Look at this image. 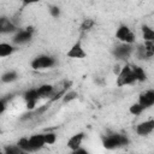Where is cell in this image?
<instances>
[{
    "label": "cell",
    "mask_w": 154,
    "mask_h": 154,
    "mask_svg": "<svg viewBox=\"0 0 154 154\" xmlns=\"http://www.w3.org/2000/svg\"><path fill=\"white\" fill-rule=\"evenodd\" d=\"M129 144V138L122 134H111L102 136V146L106 149H116Z\"/></svg>",
    "instance_id": "cell-1"
},
{
    "label": "cell",
    "mask_w": 154,
    "mask_h": 154,
    "mask_svg": "<svg viewBox=\"0 0 154 154\" xmlns=\"http://www.w3.org/2000/svg\"><path fill=\"white\" fill-rule=\"evenodd\" d=\"M135 82H137L131 66L130 65H125L124 67H122L120 73L117 77V85L118 87H123V85H129V84H134Z\"/></svg>",
    "instance_id": "cell-2"
},
{
    "label": "cell",
    "mask_w": 154,
    "mask_h": 154,
    "mask_svg": "<svg viewBox=\"0 0 154 154\" xmlns=\"http://www.w3.org/2000/svg\"><path fill=\"white\" fill-rule=\"evenodd\" d=\"M55 65V59L51 55H46V54H41L36 58H34V60L31 61V67L34 70H43V69H49L52 66Z\"/></svg>",
    "instance_id": "cell-3"
},
{
    "label": "cell",
    "mask_w": 154,
    "mask_h": 154,
    "mask_svg": "<svg viewBox=\"0 0 154 154\" xmlns=\"http://www.w3.org/2000/svg\"><path fill=\"white\" fill-rule=\"evenodd\" d=\"M116 37L122 42V43H128V45H132V42L135 41V35L131 31V29L128 25H119L118 29L116 30Z\"/></svg>",
    "instance_id": "cell-4"
},
{
    "label": "cell",
    "mask_w": 154,
    "mask_h": 154,
    "mask_svg": "<svg viewBox=\"0 0 154 154\" xmlns=\"http://www.w3.org/2000/svg\"><path fill=\"white\" fill-rule=\"evenodd\" d=\"M32 32H34V28L32 26H28L26 29L18 30L16 32V35L12 37V42L14 45H24V43H28L31 40V37H32Z\"/></svg>",
    "instance_id": "cell-5"
},
{
    "label": "cell",
    "mask_w": 154,
    "mask_h": 154,
    "mask_svg": "<svg viewBox=\"0 0 154 154\" xmlns=\"http://www.w3.org/2000/svg\"><path fill=\"white\" fill-rule=\"evenodd\" d=\"M131 53H132V45H128V43H120L116 46L113 49V55L119 60L128 59L131 55Z\"/></svg>",
    "instance_id": "cell-6"
},
{
    "label": "cell",
    "mask_w": 154,
    "mask_h": 154,
    "mask_svg": "<svg viewBox=\"0 0 154 154\" xmlns=\"http://www.w3.org/2000/svg\"><path fill=\"white\" fill-rule=\"evenodd\" d=\"M138 103L144 109L154 106V90L149 89V90H146V91L141 93L140 96H138Z\"/></svg>",
    "instance_id": "cell-7"
},
{
    "label": "cell",
    "mask_w": 154,
    "mask_h": 154,
    "mask_svg": "<svg viewBox=\"0 0 154 154\" xmlns=\"http://www.w3.org/2000/svg\"><path fill=\"white\" fill-rule=\"evenodd\" d=\"M66 55H67L69 58H72V59H82V58H85V57H87V53L84 52L81 41H77V42L73 43V46L69 49V52L66 53Z\"/></svg>",
    "instance_id": "cell-8"
},
{
    "label": "cell",
    "mask_w": 154,
    "mask_h": 154,
    "mask_svg": "<svg viewBox=\"0 0 154 154\" xmlns=\"http://www.w3.org/2000/svg\"><path fill=\"white\" fill-rule=\"evenodd\" d=\"M17 25L8 18L6 17H1L0 18V32L1 34H12V32H17Z\"/></svg>",
    "instance_id": "cell-9"
},
{
    "label": "cell",
    "mask_w": 154,
    "mask_h": 154,
    "mask_svg": "<svg viewBox=\"0 0 154 154\" xmlns=\"http://www.w3.org/2000/svg\"><path fill=\"white\" fill-rule=\"evenodd\" d=\"M135 130H136V134L140 135V136H147V135H149L154 130V119H149V120H146V122L140 123L136 126Z\"/></svg>",
    "instance_id": "cell-10"
},
{
    "label": "cell",
    "mask_w": 154,
    "mask_h": 154,
    "mask_svg": "<svg viewBox=\"0 0 154 154\" xmlns=\"http://www.w3.org/2000/svg\"><path fill=\"white\" fill-rule=\"evenodd\" d=\"M83 138H84V134H83V132H77V134H75V135L71 136L70 140L67 141V148L71 149V152L78 149V148H81V143H82Z\"/></svg>",
    "instance_id": "cell-11"
},
{
    "label": "cell",
    "mask_w": 154,
    "mask_h": 154,
    "mask_svg": "<svg viewBox=\"0 0 154 154\" xmlns=\"http://www.w3.org/2000/svg\"><path fill=\"white\" fill-rule=\"evenodd\" d=\"M29 141H30L32 152H34V150H38V149H41V148L46 144L43 134H35V135H32V136L29 137Z\"/></svg>",
    "instance_id": "cell-12"
},
{
    "label": "cell",
    "mask_w": 154,
    "mask_h": 154,
    "mask_svg": "<svg viewBox=\"0 0 154 154\" xmlns=\"http://www.w3.org/2000/svg\"><path fill=\"white\" fill-rule=\"evenodd\" d=\"M37 94H38V99L41 97H51L53 96L54 93V87L51 84H42L38 88H36Z\"/></svg>",
    "instance_id": "cell-13"
},
{
    "label": "cell",
    "mask_w": 154,
    "mask_h": 154,
    "mask_svg": "<svg viewBox=\"0 0 154 154\" xmlns=\"http://www.w3.org/2000/svg\"><path fill=\"white\" fill-rule=\"evenodd\" d=\"M142 37L146 42L154 43V29H152L148 25H142Z\"/></svg>",
    "instance_id": "cell-14"
},
{
    "label": "cell",
    "mask_w": 154,
    "mask_h": 154,
    "mask_svg": "<svg viewBox=\"0 0 154 154\" xmlns=\"http://www.w3.org/2000/svg\"><path fill=\"white\" fill-rule=\"evenodd\" d=\"M14 51H16V47H13L12 45L6 43V42H1L0 43V57L1 58H5V57L11 55Z\"/></svg>",
    "instance_id": "cell-15"
},
{
    "label": "cell",
    "mask_w": 154,
    "mask_h": 154,
    "mask_svg": "<svg viewBox=\"0 0 154 154\" xmlns=\"http://www.w3.org/2000/svg\"><path fill=\"white\" fill-rule=\"evenodd\" d=\"M131 70L137 79V82H144L147 79V75L144 72V70L141 67V66H137V65H132L131 66Z\"/></svg>",
    "instance_id": "cell-16"
},
{
    "label": "cell",
    "mask_w": 154,
    "mask_h": 154,
    "mask_svg": "<svg viewBox=\"0 0 154 154\" xmlns=\"http://www.w3.org/2000/svg\"><path fill=\"white\" fill-rule=\"evenodd\" d=\"M23 97H24V100H25L26 103L28 102H37V100H38L37 90L36 89H29V90H26L24 93Z\"/></svg>",
    "instance_id": "cell-17"
},
{
    "label": "cell",
    "mask_w": 154,
    "mask_h": 154,
    "mask_svg": "<svg viewBox=\"0 0 154 154\" xmlns=\"http://www.w3.org/2000/svg\"><path fill=\"white\" fill-rule=\"evenodd\" d=\"M17 146H18L23 152H28V153H29V152H32L30 141H29V138H26V137H22V138H19L18 142H17Z\"/></svg>",
    "instance_id": "cell-18"
},
{
    "label": "cell",
    "mask_w": 154,
    "mask_h": 154,
    "mask_svg": "<svg viewBox=\"0 0 154 154\" xmlns=\"http://www.w3.org/2000/svg\"><path fill=\"white\" fill-rule=\"evenodd\" d=\"M17 78H18V75L16 71H7L1 76V81L4 83H11V82L16 81Z\"/></svg>",
    "instance_id": "cell-19"
},
{
    "label": "cell",
    "mask_w": 154,
    "mask_h": 154,
    "mask_svg": "<svg viewBox=\"0 0 154 154\" xmlns=\"http://www.w3.org/2000/svg\"><path fill=\"white\" fill-rule=\"evenodd\" d=\"M22 152L17 144H7L4 147V154H22Z\"/></svg>",
    "instance_id": "cell-20"
},
{
    "label": "cell",
    "mask_w": 154,
    "mask_h": 154,
    "mask_svg": "<svg viewBox=\"0 0 154 154\" xmlns=\"http://www.w3.org/2000/svg\"><path fill=\"white\" fill-rule=\"evenodd\" d=\"M129 111H130L131 114H134V116H138V114H141V113L144 111V108H143L138 102H136V103H132V105L130 106Z\"/></svg>",
    "instance_id": "cell-21"
},
{
    "label": "cell",
    "mask_w": 154,
    "mask_h": 154,
    "mask_svg": "<svg viewBox=\"0 0 154 154\" xmlns=\"http://www.w3.org/2000/svg\"><path fill=\"white\" fill-rule=\"evenodd\" d=\"M94 25H95V22H94L93 19H90V18H87V19H84V20L82 22V24H81V30H82V31L90 30Z\"/></svg>",
    "instance_id": "cell-22"
},
{
    "label": "cell",
    "mask_w": 154,
    "mask_h": 154,
    "mask_svg": "<svg viewBox=\"0 0 154 154\" xmlns=\"http://www.w3.org/2000/svg\"><path fill=\"white\" fill-rule=\"evenodd\" d=\"M144 51H146V57H147V59L148 58H150V57H153L154 55V43H152V42H144Z\"/></svg>",
    "instance_id": "cell-23"
},
{
    "label": "cell",
    "mask_w": 154,
    "mask_h": 154,
    "mask_svg": "<svg viewBox=\"0 0 154 154\" xmlns=\"http://www.w3.org/2000/svg\"><path fill=\"white\" fill-rule=\"evenodd\" d=\"M43 136H45L46 144H53L57 141V136L54 132H46V134H43Z\"/></svg>",
    "instance_id": "cell-24"
},
{
    "label": "cell",
    "mask_w": 154,
    "mask_h": 154,
    "mask_svg": "<svg viewBox=\"0 0 154 154\" xmlns=\"http://www.w3.org/2000/svg\"><path fill=\"white\" fill-rule=\"evenodd\" d=\"M77 96H78V94H77L76 91H67V93L64 95V97H63V102H64V103H67V102L75 100Z\"/></svg>",
    "instance_id": "cell-25"
},
{
    "label": "cell",
    "mask_w": 154,
    "mask_h": 154,
    "mask_svg": "<svg viewBox=\"0 0 154 154\" xmlns=\"http://www.w3.org/2000/svg\"><path fill=\"white\" fill-rule=\"evenodd\" d=\"M136 53H137L138 59H147V57H146V51H144V46H143V45H141V46L137 47Z\"/></svg>",
    "instance_id": "cell-26"
},
{
    "label": "cell",
    "mask_w": 154,
    "mask_h": 154,
    "mask_svg": "<svg viewBox=\"0 0 154 154\" xmlns=\"http://www.w3.org/2000/svg\"><path fill=\"white\" fill-rule=\"evenodd\" d=\"M49 13L52 17L58 18L60 16V8L58 6H49Z\"/></svg>",
    "instance_id": "cell-27"
},
{
    "label": "cell",
    "mask_w": 154,
    "mask_h": 154,
    "mask_svg": "<svg viewBox=\"0 0 154 154\" xmlns=\"http://www.w3.org/2000/svg\"><path fill=\"white\" fill-rule=\"evenodd\" d=\"M6 105H7V99L6 97H2L1 101H0V113H4L5 112Z\"/></svg>",
    "instance_id": "cell-28"
},
{
    "label": "cell",
    "mask_w": 154,
    "mask_h": 154,
    "mask_svg": "<svg viewBox=\"0 0 154 154\" xmlns=\"http://www.w3.org/2000/svg\"><path fill=\"white\" fill-rule=\"evenodd\" d=\"M71 154H89V152L87 149H84V148H78L76 150H72Z\"/></svg>",
    "instance_id": "cell-29"
},
{
    "label": "cell",
    "mask_w": 154,
    "mask_h": 154,
    "mask_svg": "<svg viewBox=\"0 0 154 154\" xmlns=\"http://www.w3.org/2000/svg\"><path fill=\"white\" fill-rule=\"evenodd\" d=\"M113 71H114V73L119 75V73H120V71H122V69L119 67V65H116V66H114V70H113Z\"/></svg>",
    "instance_id": "cell-30"
},
{
    "label": "cell",
    "mask_w": 154,
    "mask_h": 154,
    "mask_svg": "<svg viewBox=\"0 0 154 154\" xmlns=\"http://www.w3.org/2000/svg\"><path fill=\"white\" fill-rule=\"evenodd\" d=\"M22 154H29L28 152H22Z\"/></svg>",
    "instance_id": "cell-31"
}]
</instances>
